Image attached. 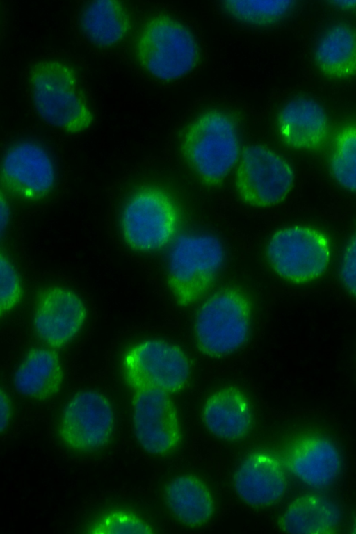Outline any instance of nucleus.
I'll list each match as a JSON object with an SVG mask.
<instances>
[{
  "label": "nucleus",
  "mask_w": 356,
  "mask_h": 534,
  "mask_svg": "<svg viewBox=\"0 0 356 534\" xmlns=\"http://www.w3.org/2000/svg\"><path fill=\"white\" fill-rule=\"evenodd\" d=\"M29 81L35 108L45 122L71 134L91 125L93 113L72 66L57 60L38 61Z\"/></svg>",
  "instance_id": "1"
},
{
  "label": "nucleus",
  "mask_w": 356,
  "mask_h": 534,
  "mask_svg": "<svg viewBox=\"0 0 356 534\" xmlns=\"http://www.w3.org/2000/svg\"><path fill=\"white\" fill-rule=\"evenodd\" d=\"M181 151L205 184L220 185L241 154L235 120L222 111L204 112L186 129Z\"/></svg>",
  "instance_id": "2"
},
{
  "label": "nucleus",
  "mask_w": 356,
  "mask_h": 534,
  "mask_svg": "<svg viewBox=\"0 0 356 534\" xmlns=\"http://www.w3.org/2000/svg\"><path fill=\"white\" fill-rule=\"evenodd\" d=\"M140 65L163 81L177 79L193 70L200 49L192 32L172 17L159 14L141 28L136 42Z\"/></svg>",
  "instance_id": "3"
},
{
  "label": "nucleus",
  "mask_w": 356,
  "mask_h": 534,
  "mask_svg": "<svg viewBox=\"0 0 356 534\" xmlns=\"http://www.w3.org/2000/svg\"><path fill=\"white\" fill-rule=\"evenodd\" d=\"M252 305L236 287L213 293L199 308L195 321L196 344L203 354L221 357L241 347L250 332Z\"/></svg>",
  "instance_id": "4"
},
{
  "label": "nucleus",
  "mask_w": 356,
  "mask_h": 534,
  "mask_svg": "<svg viewBox=\"0 0 356 534\" xmlns=\"http://www.w3.org/2000/svg\"><path fill=\"white\" fill-rule=\"evenodd\" d=\"M224 258L223 246L213 235L179 236L168 267V284L177 304L188 306L200 299L213 283Z\"/></svg>",
  "instance_id": "5"
},
{
  "label": "nucleus",
  "mask_w": 356,
  "mask_h": 534,
  "mask_svg": "<svg viewBox=\"0 0 356 534\" xmlns=\"http://www.w3.org/2000/svg\"><path fill=\"white\" fill-rule=\"evenodd\" d=\"M179 211L171 196L156 187L136 191L126 203L121 216L124 238L133 249H159L173 238Z\"/></svg>",
  "instance_id": "6"
},
{
  "label": "nucleus",
  "mask_w": 356,
  "mask_h": 534,
  "mask_svg": "<svg viewBox=\"0 0 356 534\" xmlns=\"http://www.w3.org/2000/svg\"><path fill=\"white\" fill-rule=\"evenodd\" d=\"M123 374L126 382L135 391L156 388L175 393L187 384L191 365L179 346L151 339L127 351L123 359Z\"/></svg>",
  "instance_id": "7"
},
{
  "label": "nucleus",
  "mask_w": 356,
  "mask_h": 534,
  "mask_svg": "<svg viewBox=\"0 0 356 534\" xmlns=\"http://www.w3.org/2000/svg\"><path fill=\"white\" fill-rule=\"evenodd\" d=\"M268 261L282 277L305 283L321 276L330 259V245L321 232L302 226L276 232L266 249Z\"/></svg>",
  "instance_id": "8"
},
{
  "label": "nucleus",
  "mask_w": 356,
  "mask_h": 534,
  "mask_svg": "<svg viewBox=\"0 0 356 534\" xmlns=\"http://www.w3.org/2000/svg\"><path fill=\"white\" fill-rule=\"evenodd\" d=\"M294 180L290 165L280 155L261 145L243 148L236 172L235 185L241 199L256 207L283 201Z\"/></svg>",
  "instance_id": "9"
},
{
  "label": "nucleus",
  "mask_w": 356,
  "mask_h": 534,
  "mask_svg": "<svg viewBox=\"0 0 356 534\" xmlns=\"http://www.w3.org/2000/svg\"><path fill=\"white\" fill-rule=\"evenodd\" d=\"M113 426L114 415L108 400L97 391H82L65 407L58 435L71 449L90 451L108 442Z\"/></svg>",
  "instance_id": "10"
},
{
  "label": "nucleus",
  "mask_w": 356,
  "mask_h": 534,
  "mask_svg": "<svg viewBox=\"0 0 356 534\" xmlns=\"http://www.w3.org/2000/svg\"><path fill=\"white\" fill-rule=\"evenodd\" d=\"M132 404L134 433L142 448L153 455L173 451L181 441V432L169 393L156 388L136 390Z\"/></svg>",
  "instance_id": "11"
},
{
  "label": "nucleus",
  "mask_w": 356,
  "mask_h": 534,
  "mask_svg": "<svg viewBox=\"0 0 356 534\" xmlns=\"http://www.w3.org/2000/svg\"><path fill=\"white\" fill-rule=\"evenodd\" d=\"M1 181L14 195L38 200L47 195L55 182V170L47 151L32 142L11 147L1 163Z\"/></svg>",
  "instance_id": "12"
},
{
  "label": "nucleus",
  "mask_w": 356,
  "mask_h": 534,
  "mask_svg": "<svg viewBox=\"0 0 356 534\" xmlns=\"http://www.w3.org/2000/svg\"><path fill=\"white\" fill-rule=\"evenodd\" d=\"M82 300L73 291L52 286L37 296L33 324L38 337L53 348H60L81 330L86 318Z\"/></svg>",
  "instance_id": "13"
},
{
  "label": "nucleus",
  "mask_w": 356,
  "mask_h": 534,
  "mask_svg": "<svg viewBox=\"0 0 356 534\" xmlns=\"http://www.w3.org/2000/svg\"><path fill=\"white\" fill-rule=\"evenodd\" d=\"M284 462L296 476L315 488L331 484L341 467L334 444L325 437L312 434L298 437L289 445Z\"/></svg>",
  "instance_id": "14"
},
{
  "label": "nucleus",
  "mask_w": 356,
  "mask_h": 534,
  "mask_svg": "<svg viewBox=\"0 0 356 534\" xmlns=\"http://www.w3.org/2000/svg\"><path fill=\"white\" fill-rule=\"evenodd\" d=\"M238 495L254 507L274 504L284 495L287 485L282 465L273 455L266 452L249 455L234 476Z\"/></svg>",
  "instance_id": "15"
},
{
  "label": "nucleus",
  "mask_w": 356,
  "mask_h": 534,
  "mask_svg": "<svg viewBox=\"0 0 356 534\" xmlns=\"http://www.w3.org/2000/svg\"><path fill=\"white\" fill-rule=\"evenodd\" d=\"M278 130L288 146L315 149L325 140L328 131L325 111L316 100L297 97L289 101L277 116Z\"/></svg>",
  "instance_id": "16"
},
{
  "label": "nucleus",
  "mask_w": 356,
  "mask_h": 534,
  "mask_svg": "<svg viewBox=\"0 0 356 534\" xmlns=\"http://www.w3.org/2000/svg\"><path fill=\"white\" fill-rule=\"evenodd\" d=\"M203 421L218 438L236 441L243 438L252 425V413L245 394L235 386L223 387L206 400Z\"/></svg>",
  "instance_id": "17"
},
{
  "label": "nucleus",
  "mask_w": 356,
  "mask_h": 534,
  "mask_svg": "<svg viewBox=\"0 0 356 534\" xmlns=\"http://www.w3.org/2000/svg\"><path fill=\"white\" fill-rule=\"evenodd\" d=\"M63 380L58 354L44 348H33L16 370L13 382L20 394L46 400L59 391Z\"/></svg>",
  "instance_id": "18"
},
{
  "label": "nucleus",
  "mask_w": 356,
  "mask_h": 534,
  "mask_svg": "<svg viewBox=\"0 0 356 534\" xmlns=\"http://www.w3.org/2000/svg\"><path fill=\"white\" fill-rule=\"evenodd\" d=\"M339 507L328 498L305 494L296 499L280 517L281 530L290 533L328 534L337 529Z\"/></svg>",
  "instance_id": "19"
},
{
  "label": "nucleus",
  "mask_w": 356,
  "mask_h": 534,
  "mask_svg": "<svg viewBox=\"0 0 356 534\" xmlns=\"http://www.w3.org/2000/svg\"><path fill=\"white\" fill-rule=\"evenodd\" d=\"M166 503L184 524L198 527L211 517L214 504L206 484L193 475H183L172 480L165 488Z\"/></svg>",
  "instance_id": "20"
},
{
  "label": "nucleus",
  "mask_w": 356,
  "mask_h": 534,
  "mask_svg": "<svg viewBox=\"0 0 356 534\" xmlns=\"http://www.w3.org/2000/svg\"><path fill=\"white\" fill-rule=\"evenodd\" d=\"M80 25L92 43L100 47H108L126 36L131 29V19L122 1L94 0L83 8Z\"/></svg>",
  "instance_id": "21"
},
{
  "label": "nucleus",
  "mask_w": 356,
  "mask_h": 534,
  "mask_svg": "<svg viewBox=\"0 0 356 534\" xmlns=\"http://www.w3.org/2000/svg\"><path fill=\"white\" fill-rule=\"evenodd\" d=\"M314 57L318 67L328 76L356 75V29L345 23L332 26L318 41Z\"/></svg>",
  "instance_id": "22"
},
{
  "label": "nucleus",
  "mask_w": 356,
  "mask_h": 534,
  "mask_svg": "<svg viewBox=\"0 0 356 534\" xmlns=\"http://www.w3.org/2000/svg\"><path fill=\"white\" fill-rule=\"evenodd\" d=\"M225 9L238 19L258 25L274 23L293 7L291 0H228Z\"/></svg>",
  "instance_id": "23"
},
{
  "label": "nucleus",
  "mask_w": 356,
  "mask_h": 534,
  "mask_svg": "<svg viewBox=\"0 0 356 534\" xmlns=\"http://www.w3.org/2000/svg\"><path fill=\"white\" fill-rule=\"evenodd\" d=\"M331 172L344 188L356 192V126L337 135L330 159Z\"/></svg>",
  "instance_id": "24"
},
{
  "label": "nucleus",
  "mask_w": 356,
  "mask_h": 534,
  "mask_svg": "<svg viewBox=\"0 0 356 534\" xmlns=\"http://www.w3.org/2000/svg\"><path fill=\"white\" fill-rule=\"evenodd\" d=\"M89 533L149 534L152 528L136 514L126 510L109 512L89 526Z\"/></svg>",
  "instance_id": "25"
},
{
  "label": "nucleus",
  "mask_w": 356,
  "mask_h": 534,
  "mask_svg": "<svg viewBox=\"0 0 356 534\" xmlns=\"http://www.w3.org/2000/svg\"><path fill=\"white\" fill-rule=\"evenodd\" d=\"M22 289L19 275L10 261L0 258V314L12 309L21 300Z\"/></svg>",
  "instance_id": "26"
},
{
  "label": "nucleus",
  "mask_w": 356,
  "mask_h": 534,
  "mask_svg": "<svg viewBox=\"0 0 356 534\" xmlns=\"http://www.w3.org/2000/svg\"><path fill=\"white\" fill-rule=\"evenodd\" d=\"M341 277L346 289L356 296V229L343 256Z\"/></svg>",
  "instance_id": "27"
},
{
  "label": "nucleus",
  "mask_w": 356,
  "mask_h": 534,
  "mask_svg": "<svg viewBox=\"0 0 356 534\" xmlns=\"http://www.w3.org/2000/svg\"><path fill=\"white\" fill-rule=\"evenodd\" d=\"M1 419L0 431L2 433L7 428L10 418V403L6 394L3 389L0 393Z\"/></svg>",
  "instance_id": "28"
},
{
  "label": "nucleus",
  "mask_w": 356,
  "mask_h": 534,
  "mask_svg": "<svg viewBox=\"0 0 356 534\" xmlns=\"http://www.w3.org/2000/svg\"><path fill=\"white\" fill-rule=\"evenodd\" d=\"M9 219V209L6 201L1 196V232L3 234Z\"/></svg>",
  "instance_id": "29"
},
{
  "label": "nucleus",
  "mask_w": 356,
  "mask_h": 534,
  "mask_svg": "<svg viewBox=\"0 0 356 534\" xmlns=\"http://www.w3.org/2000/svg\"><path fill=\"white\" fill-rule=\"evenodd\" d=\"M332 3L340 7H343V8L356 7V0L336 1H332Z\"/></svg>",
  "instance_id": "30"
},
{
  "label": "nucleus",
  "mask_w": 356,
  "mask_h": 534,
  "mask_svg": "<svg viewBox=\"0 0 356 534\" xmlns=\"http://www.w3.org/2000/svg\"><path fill=\"white\" fill-rule=\"evenodd\" d=\"M353 529V533H356V522L355 523Z\"/></svg>",
  "instance_id": "31"
}]
</instances>
